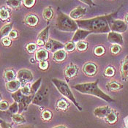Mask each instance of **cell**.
Returning a JSON list of instances; mask_svg holds the SVG:
<instances>
[{"instance_id": "cell-10", "label": "cell", "mask_w": 128, "mask_h": 128, "mask_svg": "<svg viewBox=\"0 0 128 128\" xmlns=\"http://www.w3.org/2000/svg\"><path fill=\"white\" fill-rule=\"evenodd\" d=\"M78 72V68L76 64L71 63L64 70V76L67 79H71L77 76Z\"/></svg>"}, {"instance_id": "cell-23", "label": "cell", "mask_w": 128, "mask_h": 128, "mask_svg": "<svg viewBox=\"0 0 128 128\" xmlns=\"http://www.w3.org/2000/svg\"><path fill=\"white\" fill-rule=\"evenodd\" d=\"M106 87L110 91H118V90L122 89L123 86L116 80H111L107 84Z\"/></svg>"}, {"instance_id": "cell-42", "label": "cell", "mask_w": 128, "mask_h": 128, "mask_svg": "<svg viewBox=\"0 0 128 128\" xmlns=\"http://www.w3.org/2000/svg\"><path fill=\"white\" fill-rule=\"evenodd\" d=\"M49 67V64L47 61H41L39 63V68L42 70H46Z\"/></svg>"}, {"instance_id": "cell-9", "label": "cell", "mask_w": 128, "mask_h": 128, "mask_svg": "<svg viewBox=\"0 0 128 128\" xmlns=\"http://www.w3.org/2000/svg\"><path fill=\"white\" fill-rule=\"evenodd\" d=\"M45 48L47 50H50L53 53H55L56 51L59 50L64 48V45L61 43L60 42L53 39H49L48 42L45 44Z\"/></svg>"}, {"instance_id": "cell-33", "label": "cell", "mask_w": 128, "mask_h": 128, "mask_svg": "<svg viewBox=\"0 0 128 128\" xmlns=\"http://www.w3.org/2000/svg\"><path fill=\"white\" fill-rule=\"evenodd\" d=\"M76 48L78 51H85L88 48V43L84 41L78 42L76 44Z\"/></svg>"}, {"instance_id": "cell-28", "label": "cell", "mask_w": 128, "mask_h": 128, "mask_svg": "<svg viewBox=\"0 0 128 128\" xmlns=\"http://www.w3.org/2000/svg\"><path fill=\"white\" fill-rule=\"evenodd\" d=\"M42 80V78H40L39 79H38V80L31 86V88H32V94H31L35 95V94L38 92V91L40 89V88L41 87Z\"/></svg>"}, {"instance_id": "cell-15", "label": "cell", "mask_w": 128, "mask_h": 128, "mask_svg": "<svg viewBox=\"0 0 128 128\" xmlns=\"http://www.w3.org/2000/svg\"><path fill=\"white\" fill-rule=\"evenodd\" d=\"M92 32L90 31L85 30H78L75 34L73 35L72 38V42H78L80 41H82L83 40H84L89 34H91Z\"/></svg>"}, {"instance_id": "cell-3", "label": "cell", "mask_w": 128, "mask_h": 128, "mask_svg": "<svg viewBox=\"0 0 128 128\" xmlns=\"http://www.w3.org/2000/svg\"><path fill=\"white\" fill-rule=\"evenodd\" d=\"M51 81L62 95H63L64 98H66L68 100H69L70 101H71L75 105V106L78 108V110H80V111L82 110V108L80 107V106L77 102L76 99L75 98V96L73 95L71 89H70L69 86L67 84V82L57 78H53L51 80Z\"/></svg>"}, {"instance_id": "cell-24", "label": "cell", "mask_w": 128, "mask_h": 128, "mask_svg": "<svg viewBox=\"0 0 128 128\" xmlns=\"http://www.w3.org/2000/svg\"><path fill=\"white\" fill-rule=\"evenodd\" d=\"M3 77H4V78L5 79L7 80V82H8V81H10V80H15L16 78V72L12 69H8L5 70L4 71Z\"/></svg>"}, {"instance_id": "cell-11", "label": "cell", "mask_w": 128, "mask_h": 128, "mask_svg": "<svg viewBox=\"0 0 128 128\" xmlns=\"http://www.w3.org/2000/svg\"><path fill=\"white\" fill-rule=\"evenodd\" d=\"M83 71L85 75L88 76H93L98 72V67L93 62H87L84 65Z\"/></svg>"}, {"instance_id": "cell-6", "label": "cell", "mask_w": 128, "mask_h": 128, "mask_svg": "<svg viewBox=\"0 0 128 128\" xmlns=\"http://www.w3.org/2000/svg\"><path fill=\"white\" fill-rule=\"evenodd\" d=\"M48 88L42 86L35 94L32 103L39 107H46L48 105Z\"/></svg>"}, {"instance_id": "cell-45", "label": "cell", "mask_w": 128, "mask_h": 128, "mask_svg": "<svg viewBox=\"0 0 128 128\" xmlns=\"http://www.w3.org/2000/svg\"><path fill=\"white\" fill-rule=\"evenodd\" d=\"M1 128H12L11 124L3 121L2 119L1 120Z\"/></svg>"}, {"instance_id": "cell-22", "label": "cell", "mask_w": 128, "mask_h": 128, "mask_svg": "<svg viewBox=\"0 0 128 128\" xmlns=\"http://www.w3.org/2000/svg\"><path fill=\"white\" fill-rule=\"evenodd\" d=\"M12 121L13 123L17 124H23L26 123V122L25 117L18 113L12 115Z\"/></svg>"}, {"instance_id": "cell-32", "label": "cell", "mask_w": 128, "mask_h": 128, "mask_svg": "<svg viewBox=\"0 0 128 128\" xmlns=\"http://www.w3.org/2000/svg\"><path fill=\"white\" fill-rule=\"evenodd\" d=\"M53 116L52 112L49 110H44L41 114V117L44 121H50Z\"/></svg>"}, {"instance_id": "cell-53", "label": "cell", "mask_w": 128, "mask_h": 128, "mask_svg": "<svg viewBox=\"0 0 128 128\" xmlns=\"http://www.w3.org/2000/svg\"></svg>"}, {"instance_id": "cell-17", "label": "cell", "mask_w": 128, "mask_h": 128, "mask_svg": "<svg viewBox=\"0 0 128 128\" xmlns=\"http://www.w3.org/2000/svg\"><path fill=\"white\" fill-rule=\"evenodd\" d=\"M86 13V9L83 7H78L76 9L71 11L70 17L72 19H78L80 17H83Z\"/></svg>"}, {"instance_id": "cell-30", "label": "cell", "mask_w": 128, "mask_h": 128, "mask_svg": "<svg viewBox=\"0 0 128 128\" xmlns=\"http://www.w3.org/2000/svg\"><path fill=\"white\" fill-rule=\"evenodd\" d=\"M20 3H21V0H7L6 2L7 5L12 8H19Z\"/></svg>"}, {"instance_id": "cell-36", "label": "cell", "mask_w": 128, "mask_h": 128, "mask_svg": "<svg viewBox=\"0 0 128 128\" xmlns=\"http://www.w3.org/2000/svg\"><path fill=\"white\" fill-rule=\"evenodd\" d=\"M76 48V45L75 44V42H68L65 46H64V50L68 52H72Z\"/></svg>"}, {"instance_id": "cell-52", "label": "cell", "mask_w": 128, "mask_h": 128, "mask_svg": "<svg viewBox=\"0 0 128 128\" xmlns=\"http://www.w3.org/2000/svg\"><path fill=\"white\" fill-rule=\"evenodd\" d=\"M124 20H125V21L127 22V23H128V13L125 16V17H124Z\"/></svg>"}, {"instance_id": "cell-26", "label": "cell", "mask_w": 128, "mask_h": 128, "mask_svg": "<svg viewBox=\"0 0 128 128\" xmlns=\"http://www.w3.org/2000/svg\"><path fill=\"white\" fill-rule=\"evenodd\" d=\"M12 23L4 25V26L2 27L1 29V35L2 38H4L7 37L8 35H9V34L10 33V32L12 31Z\"/></svg>"}, {"instance_id": "cell-5", "label": "cell", "mask_w": 128, "mask_h": 128, "mask_svg": "<svg viewBox=\"0 0 128 128\" xmlns=\"http://www.w3.org/2000/svg\"><path fill=\"white\" fill-rule=\"evenodd\" d=\"M11 96L13 98L14 101L17 102L19 106L18 114H21L23 111H24L27 109L30 103H32L33 98L34 97V95H33V94H30L29 96L23 94L20 89L18 90L17 92H16L14 93H12Z\"/></svg>"}, {"instance_id": "cell-39", "label": "cell", "mask_w": 128, "mask_h": 128, "mask_svg": "<svg viewBox=\"0 0 128 128\" xmlns=\"http://www.w3.org/2000/svg\"><path fill=\"white\" fill-rule=\"evenodd\" d=\"M121 50H122V48H121L120 45H117V44L113 45L110 48V51L113 54H118L121 51Z\"/></svg>"}, {"instance_id": "cell-47", "label": "cell", "mask_w": 128, "mask_h": 128, "mask_svg": "<svg viewBox=\"0 0 128 128\" xmlns=\"http://www.w3.org/2000/svg\"><path fill=\"white\" fill-rule=\"evenodd\" d=\"M79 1L82 2L83 3H84V4H86L89 5V6H90V7H93V6H94V4L93 3L92 0H79Z\"/></svg>"}, {"instance_id": "cell-31", "label": "cell", "mask_w": 128, "mask_h": 128, "mask_svg": "<svg viewBox=\"0 0 128 128\" xmlns=\"http://www.w3.org/2000/svg\"><path fill=\"white\" fill-rule=\"evenodd\" d=\"M8 110L12 114H18L19 112V106H18V102H14L13 103H12L10 106L9 108H8Z\"/></svg>"}, {"instance_id": "cell-13", "label": "cell", "mask_w": 128, "mask_h": 128, "mask_svg": "<svg viewBox=\"0 0 128 128\" xmlns=\"http://www.w3.org/2000/svg\"><path fill=\"white\" fill-rule=\"evenodd\" d=\"M20 86H21V84L19 81V80H18V79L8 81L5 84L6 89L10 93H14V92H17L18 90H19Z\"/></svg>"}, {"instance_id": "cell-37", "label": "cell", "mask_w": 128, "mask_h": 128, "mask_svg": "<svg viewBox=\"0 0 128 128\" xmlns=\"http://www.w3.org/2000/svg\"><path fill=\"white\" fill-rule=\"evenodd\" d=\"M20 91H21L23 94L26 95V96H29L32 94V88L29 84H26V86H22L20 89Z\"/></svg>"}, {"instance_id": "cell-44", "label": "cell", "mask_w": 128, "mask_h": 128, "mask_svg": "<svg viewBox=\"0 0 128 128\" xmlns=\"http://www.w3.org/2000/svg\"><path fill=\"white\" fill-rule=\"evenodd\" d=\"M23 3L24 6L30 8L35 4V0H23Z\"/></svg>"}, {"instance_id": "cell-41", "label": "cell", "mask_w": 128, "mask_h": 128, "mask_svg": "<svg viewBox=\"0 0 128 128\" xmlns=\"http://www.w3.org/2000/svg\"><path fill=\"white\" fill-rule=\"evenodd\" d=\"M37 49V46L34 43H30L26 46V50L30 54H33Z\"/></svg>"}, {"instance_id": "cell-25", "label": "cell", "mask_w": 128, "mask_h": 128, "mask_svg": "<svg viewBox=\"0 0 128 128\" xmlns=\"http://www.w3.org/2000/svg\"><path fill=\"white\" fill-rule=\"evenodd\" d=\"M25 21L26 23V24H28L29 26H36L38 23V18L36 16L34 15H29L26 17Z\"/></svg>"}, {"instance_id": "cell-27", "label": "cell", "mask_w": 128, "mask_h": 128, "mask_svg": "<svg viewBox=\"0 0 128 128\" xmlns=\"http://www.w3.org/2000/svg\"><path fill=\"white\" fill-rule=\"evenodd\" d=\"M48 32H49V26H47L38 34V39L42 40L45 42H48V40H49L48 39Z\"/></svg>"}, {"instance_id": "cell-2", "label": "cell", "mask_w": 128, "mask_h": 128, "mask_svg": "<svg viewBox=\"0 0 128 128\" xmlns=\"http://www.w3.org/2000/svg\"><path fill=\"white\" fill-rule=\"evenodd\" d=\"M99 80H96L94 82H89V83H84V84H78L73 86V88L80 92L82 94L93 95L97 98H99L104 101L108 102H114V100L111 98L108 94H106L104 92H102L98 86Z\"/></svg>"}, {"instance_id": "cell-34", "label": "cell", "mask_w": 128, "mask_h": 128, "mask_svg": "<svg viewBox=\"0 0 128 128\" xmlns=\"http://www.w3.org/2000/svg\"><path fill=\"white\" fill-rule=\"evenodd\" d=\"M10 17V12L8 10H6L5 8H2L1 11H0V18L2 20H6L9 18Z\"/></svg>"}, {"instance_id": "cell-4", "label": "cell", "mask_w": 128, "mask_h": 128, "mask_svg": "<svg viewBox=\"0 0 128 128\" xmlns=\"http://www.w3.org/2000/svg\"><path fill=\"white\" fill-rule=\"evenodd\" d=\"M56 27L57 29L63 32H76L78 30V26L72 18L68 16L67 15L59 12L56 18Z\"/></svg>"}, {"instance_id": "cell-50", "label": "cell", "mask_w": 128, "mask_h": 128, "mask_svg": "<svg viewBox=\"0 0 128 128\" xmlns=\"http://www.w3.org/2000/svg\"><path fill=\"white\" fill-rule=\"evenodd\" d=\"M53 128H68L67 127H65L64 125H58V126H56Z\"/></svg>"}, {"instance_id": "cell-35", "label": "cell", "mask_w": 128, "mask_h": 128, "mask_svg": "<svg viewBox=\"0 0 128 128\" xmlns=\"http://www.w3.org/2000/svg\"><path fill=\"white\" fill-rule=\"evenodd\" d=\"M115 75V69L112 67V66H109L108 67L105 72H104V76L106 77H113Z\"/></svg>"}, {"instance_id": "cell-43", "label": "cell", "mask_w": 128, "mask_h": 128, "mask_svg": "<svg viewBox=\"0 0 128 128\" xmlns=\"http://www.w3.org/2000/svg\"><path fill=\"white\" fill-rule=\"evenodd\" d=\"M2 43L4 46H10L11 45V39L9 37H4L2 38Z\"/></svg>"}, {"instance_id": "cell-48", "label": "cell", "mask_w": 128, "mask_h": 128, "mask_svg": "<svg viewBox=\"0 0 128 128\" xmlns=\"http://www.w3.org/2000/svg\"><path fill=\"white\" fill-rule=\"evenodd\" d=\"M45 44H46V42H45L43 40L40 39L37 40V45H38V46H45Z\"/></svg>"}, {"instance_id": "cell-40", "label": "cell", "mask_w": 128, "mask_h": 128, "mask_svg": "<svg viewBox=\"0 0 128 128\" xmlns=\"http://www.w3.org/2000/svg\"><path fill=\"white\" fill-rule=\"evenodd\" d=\"M10 107V105L8 103V101L6 100H1V103H0V110L2 111H4L8 110Z\"/></svg>"}, {"instance_id": "cell-46", "label": "cell", "mask_w": 128, "mask_h": 128, "mask_svg": "<svg viewBox=\"0 0 128 128\" xmlns=\"http://www.w3.org/2000/svg\"><path fill=\"white\" fill-rule=\"evenodd\" d=\"M8 36H9V38H12V39H16L18 37V32L15 30H12Z\"/></svg>"}, {"instance_id": "cell-12", "label": "cell", "mask_w": 128, "mask_h": 128, "mask_svg": "<svg viewBox=\"0 0 128 128\" xmlns=\"http://www.w3.org/2000/svg\"><path fill=\"white\" fill-rule=\"evenodd\" d=\"M111 110L112 109L108 106L103 107H98L94 110V115L99 118H105L111 111Z\"/></svg>"}, {"instance_id": "cell-18", "label": "cell", "mask_w": 128, "mask_h": 128, "mask_svg": "<svg viewBox=\"0 0 128 128\" xmlns=\"http://www.w3.org/2000/svg\"><path fill=\"white\" fill-rule=\"evenodd\" d=\"M67 58V51L64 49H61L54 53L53 59L56 62H62Z\"/></svg>"}, {"instance_id": "cell-29", "label": "cell", "mask_w": 128, "mask_h": 128, "mask_svg": "<svg viewBox=\"0 0 128 128\" xmlns=\"http://www.w3.org/2000/svg\"><path fill=\"white\" fill-rule=\"evenodd\" d=\"M53 15H54V11H53V9L50 7H48V8H45L44 10H43L42 16H43V18L46 20L51 19Z\"/></svg>"}, {"instance_id": "cell-51", "label": "cell", "mask_w": 128, "mask_h": 128, "mask_svg": "<svg viewBox=\"0 0 128 128\" xmlns=\"http://www.w3.org/2000/svg\"><path fill=\"white\" fill-rule=\"evenodd\" d=\"M34 59H35V58H34ZM34 59V58H31V59H30V62H31V63H34L35 61H36Z\"/></svg>"}, {"instance_id": "cell-8", "label": "cell", "mask_w": 128, "mask_h": 128, "mask_svg": "<svg viewBox=\"0 0 128 128\" xmlns=\"http://www.w3.org/2000/svg\"><path fill=\"white\" fill-rule=\"evenodd\" d=\"M110 28L112 32L122 33L127 30L128 26L124 21L121 20H111L110 21Z\"/></svg>"}, {"instance_id": "cell-16", "label": "cell", "mask_w": 128, "mask_h": 128, "mask_svg": "<svg viewBox=\"0 0 128 128\" xmlns=\"http://www.w3.org/2000/svg\"><path fill=\"white\" fill-rule=\"evenodd\" d=\"M121 77L123 80H128V56L122 60L120 68Z\"/></svg>"}, {"instance_id": "cell-7", "label": "cell", "mask_w": 128, "mask_h": 128, "mask_svg": "<svg viewBox=\"0 0 128 128\" xmlns=\"http://www.w3.org/2000/svg\"><path fill=\"white\" fill-rule=\"evenodd\" d=\"M34 78L32 72L28 69H21L17 73V79L21 84V87L26 86Z\"/></svg>"}, {"instance_id": "cell-38", "label": "cell", "mask_w": 128, "mask_h": 128, "mask_svg": "<svg viewBox=\"0 0 128 128\" xmlns=\"http://www.w3.org/2000/svg\"><path fill=\"white\" fill-rule=\"evenodd\" d=\"M105 52H106V50L102 46H97V47H95V48L94 50V54L96 56H98L103 55L105 54Z\"/></svg>"}, {"instance_id": "cell-14", "label": "cell", "mask_w": 128, "mask_h": 128, "mask_svg": "<svg viewBox=\"0 0 128 128\" xmlns=\"http://www.w3.org/2000/svg\"><path fill=\"white\" fill-rule=\"evenodd\" d=\"M108 40L110 43L117 44V45H123V38L122 36L115 32H110L108 35Z\"/></svg>"}, {"instance_id": "cell-19", "label": "cell", "mask_w": 128, "mask_h": 128, "mask_svg": "<svg viewBox=\"0 0 128 128\" xmlns=\"http://www.w3.org/2000/svg\"><path fill=\"white\" fill-rule=\"evenodd\" d=\"M118 112L116 110H114L112 109L111 111L107 115V116L104 118L105 121L108 123L110 124H115L117 120H118Z\"/></svg>"}, {"instance_id": "cell-49", "label": "cell", "mask_w": 128, "mask_h": 128, "mask_svg": "<svg viewBox=\"0 0 128 128\" xmlns=\"http://www.w3.org/2000/svg\"><path fill=\"white\" fill-rule=\"evenodd\" d=\"M18 128H34V126H32V125H28V126H22V127H19Z\"/></svg>"}, {"instance_id": "cell-21", "label": "cell", "mask_w": 128, "mask_h": 128, "mask_svg": "<svg viewBox=\"0 0 128 128\" xmlns=\"http://www.w3.org/2000/svg\"><path fill=\"white\" fill-rule=\"evenodd\" d=\"M69 102L65 99H60L56 103V108L57 110L66 111L70 107Z\"/></svg>"}, {"instance_id": "cell-20", "label": "cell", "mask_w": 128, "mask_h": 128, "mask_svg": "<svg viewBox=\"0 0 128 128\" xmlns=\"http://www.w3.org/2000/svg\"><path fill=\"white\" fill-rule=\"evenodd\" d=\"M49 57L48 52L46 49L41 48L39 49L36 53H35V59L37 61H47V59Z\"/></svg>"}, {"instance_id": "cell-1", "label": "cell", "mask_w": 128, "mask_h": 128, "mask_svg": "<svg viewBox=\"0 0 128 128\" xmlns=\"http://www.w3.org/2000/svg\"><path fill=\"white\" fill-rule=\"evenodd\" d=\"M113 15L102 16L91 19L78 20L76 23L80 29L90 31L92 33H109L110 31V21Z\"/></svg>"}]
</instances>
